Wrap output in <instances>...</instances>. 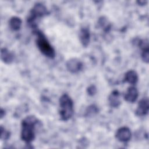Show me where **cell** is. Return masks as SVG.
Returning a JSON list of instances; mask_svg holds the SVG:
<instances>
[{
	"instance_id": "6da1fadb",
	"label": "cell",
	"mask_w": 149,
	"mask_h": 149,
	"mask_svg": "<svg viewBox=\"0 0 149 149\" xmlns=\"http://www.w3.org/2000/svg\"><path fill=\"white\" fill-rule=\"evenodd\" d=\"M38 123V119L33 115L27 116L22 120L21 139L23 141L29 144L34 140L36 127Z\"/></svg>"
},
{
	"instance_id": "7a4b0ae2",
	"label": "cell",
	"mask_w": 149,
	"mask_h": 149,
	"mask_svg": "<svg viewBox=\"0 0 149 149\" xmlns=\"http://www.w3.org/2000/svg\"><path fill=\"white\" fill-rule=\"evenodd\" d=\"M33 33L36 35V44L41 52L49 58H54L55 51L44 33L37 29L34 30Z\"/></svg>"
},
{
	"instance_id": "3957f363",
	"label": "cell",
	"mask_w": 149,
	"mask_h": 149,
	"mask_svg": "<svg viewBox=\"0 0 149 149\" xmlns=\"http://www.w3.org/2000/svg\"><path fill=\"white\" fill-rule=\"evenodd\" d=\"M59 101L60 117L63 120H68L72 118L73 114V101L68 94H64L60 97Z\"/></svg>"
},
{
	"instance_id": "277c9868",
	"label": "cell",
	"mask_w": 149,
	"mask_h": 149,
	"mask_svg": "<svg viewBox=\"0 0 149 149\" xmlns=\"http://www.w3.org/2000/svg\"><path fill=\"white\" fill-rule=\"evenodd\" d=\"M48 13V11L44 5L41 3H36L31 9L27 17V21L29 25L33 28L34 30L37 29V19L44 17Z\"/></svg>"
},
{
	"instance_id": "5b68a950",
	"label": "cell",
	"mask_w": 149,
	"mask_h": 149,
	"mask_svg": "<svg viewBox=\"0 0 149 149\" xmlns=\"http://www.w3.org/2000/svg\"><path fill=\"white\" fill-rule=\"evenodd\" d=\"M132 133L127 127H122L118 129L115 133V138L120 142H127L131 139Z\"/></svg>"
},
{
	"instance_id": "8992f818",
	"label": "cell",
	"mask_w": 149,
	"mask_h": 149,
	"mask_svg": "<svg viewBox=\"0 0 149 149\" xmlns=\"http://www.w3.org/2000/svg\"><path fill=\"white\" fill-rule=\"evenodd\" d=\"M149 110L148 99L147 97L141 99L138 103L137 109L135 111L136 115L139 116H143L148 113Z\"/></svg>"
},
{
	"instance_id": "52a82bcc",
	"label": "cell",
	"mask_w": 149,
	"mask_h": 149,
	"mask_svg": "<svg viewBox=\"0 0 149 149\" xmlns=\"http://www.w3.org/2000/svg\"><path fill=\"white\" fill-rule=\"evenodd\" d=\"M66 66L69 72L72 73H77L81 70L83 63L77 58H72L66 62Z\"/></svg>"
},
{
	"instance_id": "ba28073f",
	"label": "cell",
	"mask_w": 149,
	"mask_h": 149,
	"mask_svg": "<svg viewBox=\"0 0 149 149\" xmlns=\"http://www.w3.org/2000/svg\"><path fill=\"white\" fill-rule=\"evenodd\" d=\"M138 95L139 94L137 88L133 86H131L127 88L124 95V99L126 101L132 103L137 100Z\"/></svg>"
},
{
	"instance_id": "9c48e42d",
	"label": "cell",
	"mask_w": 149,
	"mask_h": 149,
	"mask_svg": "<svg viewBox=\"0 0 149 149\" xmlns=\"http://www.w3.org/2000/svg\"><path fill=\"white\" fill-rule=\"evenodd\" d=\"M80 41L83 47H87L90 40V30L87 27H83L80 29L79 32Z\"/></svg>"
},
{
	"instance_id": "30bf717a",
	"label": "cell",
	"mask_w": 149,
	"mask_h": 149,
	"mask_svg": "<svg viewBox=\"0 0 149 149\" xmlns=\"http://www.w3.org/2000/svg\"><path fill=\"white\" fill-rule=\"evenodd\" d=\"M120 94L118 90H113L109 95L108 102L109 105L112 108L118 107L121 103Z\"/></svg>"
},
{
	"instance_id": "8fae6325",
	"label": "cell",
	"mask_w": 149,
	"mask_h": 149,
	"mask_svg": "<svg viewBox=\"0 0 149 149\" xmlns=\"http://www.w3.org/2000/svg\"><path fill=\"white\" fill-rule=\"evenodd\" d=\"M1 59L5 63H10L14 59L13 54L7 48H2L1 50Z\"/></svg>"
},
{
	"instance_id": "7c38bea8",
	"label": "cell",
	"mask_w": 149,
	"mask_h": 149,
	"mask_svg": "<svg viewBox=\"0 0 149 149\" xmlns=\"http://www.w3.org/2000/svg\"><path fill=\"white\" fill-rule=\"evenodd\" d=\"M138 79L139 77L137 72L133 70H130L126 73L124 81L129 84H134L137 82Z\"/></svg>"
},
{
	"instance_id": "4fadbf2b",
	"label": "cell",
	"mask_w": 149,
	"mask_h": 149,
	"mask_svg": "<svg viewBox=\"0 0 149 149\" xmlns=\"http://www.w3.org/2000/svg\"><path fill=\"white\" fill-rule=\"evenodd\" d=\"M22 23V21L21 19L17 16L12 17L9 21V27L13 31L19 30L21 27Z\"/></svg>"
},
{
	"instance_id": "5bb4252c",
	"label": "cell",
	"mask_w": 149,
	"mask_h": 149,
	"mask_svg": "<svg viewBox=\"0 0 149 149\" xmlns=\"http://www.w3.org/2000/svg\"><path fill=\"white\" fill-rule=\"evenodd\" d=\"M10 132L6 130L2 126H1V139L2 140H6L10 137Z\"/></svg>"
},
{
	"instance_id": "9a60e30c",
	"label": "cell",
	"mask_w": 149,
	"mask_h": 149,
	"mask_svg": "<svg viewBox=\"0 0 149 149\" xmlns=\"http://www.w3.org/2000/svg\"><path fill=\"white\" fill-rule=\"evenodd\" d=\"M98 112V109L94 105H92L89 106L88 107L87 111H86V112H87L88 115H94L95 113H97Z\"/></svg>"
},
{
	"instance_id": "2e32d148",
	"label": "cell",
	"mask_w": 149,
	"mask_h": 149,
	"mask_svg": "<svg viewBox=\"0 0 149 149\" xmlns=\"http://www.w3.org/2000/svg\"><path fill=\"white\" fill-rule=\"evenodd\" d=\"M141 58L143 61L146 63L149 62V50L141 51Z\"/></svg>"
},
{
	"instance_id": "e0dca14e",
	"label": "cell",
	"mask_w": 149,
	"mask_h": 149,
	"mask_svg": "<svg viewBox=\"0 0 149 149\" xmlns=\"http://www.w3.org/2000/svg\"><path fill=\"white\" fill-rule=\"evenodd\" d=\"M97 91V89L96 87L94 86V85H91L90 86H89L87 89V92L88 93V94L90 95H93L95 94Z\"/></svg>"
},
{
	"instance_id": "ac0fdd59",
	"label": "cell",
	"mask_w": 149,
	"mask_h": 149,
	"mask_svg": "<svg viewBox=\"0 0 149 149\" xmlns=\"http://www.w3.org/2000/svg\"><path fill=\"white\" fill-rule=\"evenodd\" d=\"M5 111L3 109L1 108V111H0V116H1V119H2L3 116H5Z\"/></svg>"
},
{
	"instance_id": "d6986e66",
	"label": "cell",
	"mask_w": 149,
	"mask_h": 149,
	"mask_svg": "<svg viewBox=\"0 0 149 149\" xmlns=\"http://www.w3.org/2000/svg\"><path fill=\"white\" fill-rule=\"evenodd\" d=\"M137 2L139 3V4L141 5H143L147 3V1H137Z\"/></svg>"
}]
</instances>
